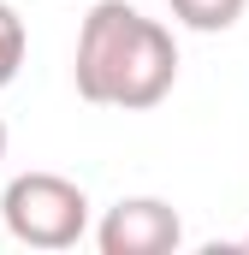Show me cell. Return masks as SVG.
Masks as SVG:
<instances>
[{"label":"cell","mask_w":249,"mask_h":255,"mask_svg":"<svg viewBox=\"0 0 249 255\" xmlns=\"http://www.w3.org/2000/svg\"><path fill=\"white\" fill-rule=\"evenodd\" d=\"M71 77L77 95L95 107L148 113L178 83V42L160 18H142L130 0H95L77 30Z\"/></svg>","instance_id":"obj_1"},{"label":"cell","mask_w":249,"mask_h":255,"mask_svg":"<svg viewBox=\"0 0 249 255\" xmlns=\"http://www.w3.org/2000/svg\"><path fill=\"white\" fill-rule=\"evenodd\" d=\"M0 226L24 250H71L89 232V196L65 172H18L0 196Z\"/></svg>","instance_id":"obj_2"},{"label":"cell","mask_w":249,"mask_h":255,"mask_svg":"<svg viewBox=\"0 0 249 255\" xmlns=\"http://www.w3.org/2000/svg\"><path fill=\"white\" fill-rule=\"evenodd\" d=\"M178 244H184V220L160 196H124L95 226V250L101 255H172Z\"/></svg>","instance_id":"obj_3"},{"label":"cell","mask_w":249,"mask_h":255,"mask_svg":"<svg viewBox=\"0 0 249 255\" xmlns=\"http://www.w3.org/2000/svg\"><path fill=\"white\" fill-rule=\"evenodd\" d=\"M172 6V18L184 24V30H196V36H220V30H232L238 18H244L249 0H166Z\"/></svg>","instance_id":"obj_4"},{"label":"cell","mask_w":249,"mask_h":255,"mask_svg":"<svg viewBox=\"0 0 249 255\" xmlns=\"http://www.w3.org/2000/svg\"><path fill=\"white\" fill-rule=\"evenodd\" d=\"M30 54V30H24V18H18V6L12 0H0V89L18 77V65Z\"/></svg>","instance_id":"obj_5"},{"label":"cell","mask_w":249,"mask_h":255,"mask_svg":"<svg viewBox=\"0 0 249 255\" xmlns=\"http://www.w3.org/2000/svg\"><path fill=\"white\" fill-rule=\"evenodd\" d=\"M0 160H6V119H0Z\"/></svg>","instance_id":"obj_6"},{"label":"cell","mask_w":249,"mask_h":255,"mask_svg":"<svg viewBox=\"0 0 249 255\" xmlns=\"http://www.w3.org/2000/svg\"><path fill=\"white\" fill-rule=\"evenodd\" d=\"M244 244H249V238H244Z\"/></svg>","instance_id":"obj_7"}]
</instances>
